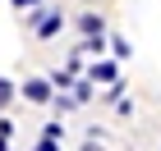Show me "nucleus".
<instances>
[{
  "instance_id": "obj_3",
  "label": "nucleus",
  "mask_w": 161,
  "mask_h": 151,
  "mask_svg": "<svg viewBox=\"0 0 161 151\" xmlns=\"http://www.w3.org/2000/svg\"><path fill=\"white\" fill-rule=\"evenodd\" d=\"M87 78H92V83H101V87H111V83H120V69H115V60H92Z\"/></svg>"
},
{
  "instance_id": "obj_4",
  "label": "nucleus",
  "mask_w": 161,
  "mask_h": 151,
  "mask_svg": "<svg viewBox=\"0 0 161 151\" xmlns=\"http://www.w3.org/2000/svg\"><path fill=\"white\" fill-rule=\"evenodd\" d=\"M78 32H83V37H97V32H106V18H101V14H83V18H78Z\"/></svg>"
},
{
  "instance_id": "obj_10",
  "label": "nucleus",
  "mask_w": 161,
  "mask_h": 151,
  "mask_svg": "<svg viewBox=\"0 0 161 151\" xmlns=\"http://www.w3.org/2000/svg\"><path fill=\"white\" fill-rule=\"evenodd\" d=\"M9 5H14V9H37L42 0H9Z\"/></svg>"
},
{
  "instance_id": "obj_9",
  "label": "nucleus",
  "mask_w": 161,
  "mask_h": 151,
  "mask_svg": "<svg viewBox=\"0 0 161 151\" xmlns=\"http://www.w3.org/2000/svg\"><path fill=\"white\" fill-rule=\"evenodd\" d=\"M32 151H60V142H55V138H42V142H37Z\"/></svg>"
},
{
  "instance_id": "obj_8",
  "label": "nucleus",
  "mask_w": 161,
  "mask_h": 151,
  "mask_svg": "<svg viewBox=\"0 0 161 151\" xmlns=\"http://www.w3.org/2000/svg\"><path fill=\"white\" fill-rule=\"evenodd\" d=\"M42 138H55V142H60V138H64V124H60V119H51V124L42 128Z\"/></svg>"
},
{
  "instance_id": "obj_6",
  "label": "nucleus",
  "mask_w": 161,
  "mask_h": 151,
  "mask_svg": "<svg viewBox=\"0 0 161 151\" xmlns=\"http://www.w3.org/2000/svg\"><path fill=\"white\" fill-rule=\"evenodd\" d=\"M14 96H19V87H14L9 78H0V110H5V105H9Z\"/></svg>"
},
{
  "instance_id": "obj_2",
  "label": "nucleus",
  "mask_w": 161,
  "mask_h": 151,
  "mask_svg": "<svg viewBox=\"0 0 161 151\" xmlns=\"http://www.w3.org/2000/svg\"><path fill=\"white\" fill-rule=\"evenodd\" d=\"M19 92H23V101H32V105H51V101H55V83H51V78H28Z\"/></svg>"
},
{
  "instance_id": "obj_5",
  "label": "nucleus",
  "mask_w": 161,
  "mask_h": 151,
  "mask_svg": "<svg viewBox=\"0 0 161 151\" xmlns=\"http://www.w3.org/2000/svg\"><path fill=\"white\" fill-rule=\"evenodd\" d=\"M92 87H97L92 78H78V83H74V96H78V105H83V101H92Z\"/></svg>"
},
{
  "instance_id": "obj_1",
  "label": "nucleus",
  "mask_w": 161,
  "mask_h": 151,
  "mask_svg": "<svg viewBox=\"0 0 161 151\" xmlns=\"http://www.w3.org/2000/svg\"><path fill=\"white\" fill-rule=\"evenodd\" d=\"M60 28H64V14L60 9H37V14H32V32H37L42 41H51Z\"/></svg>"
},
{
  "instance_id": "obj_7",
  "label": "nucleus",
  "mask_w": 161,
  "mask_h": 151,
  "mask_svg": "<svg viewBox=\"0 0 161 151\" xmlns=\"http://www.w3.org/2000/svg\"><path fill=\"white\" fill-rule=\"evenodd\" d=\"M111 55H115V60H129L134 50H129V41H124V37H111Z\"/></svg>"
}]
</instances>
